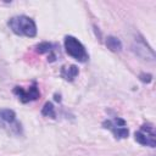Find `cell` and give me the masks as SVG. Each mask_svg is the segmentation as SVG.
I'll use <instances>...</instances> for the list:
<instances>
[{"mask_svg":"<svg viewBox=\"0 0 156 156\" xmlns=\"http://www.w3.org/2000/svg\"><path fill=\"white\" fill-rule=\"evenodd\" d=\"M9 27L17 35H24L33 38L37 35V24L35 22L24 15L15 16L9 21Z\"/></svg>","mask_w":156,"mask_h":156,"instance_id":"6da1fadb","label":"cell"},{"mask_svg":"<svg viewBox=\"0 0 156 156\" xmlns=\"http://www.w3.org/2000/svg\"><path fill=\"white\" fill-rule=\"evenodd\" d=\"M65 50L71 57H73L78 62H87L89 60V54L85 50V46L72 35L65 37Z\"/></svg>","mask_w":156,"mask_h":156,"instance_id":"7a4b0ae2","label":"cell"},{"mask_svg":"<svg viewBox=\"0 0 156 156\" xmlns=\"http://www.w3.org/2000/svg\"><path fill=\"white\" fill-rule=\"evenodd\" d=\"M134 138L140 145H146V146H150V147L156 146V138H155L154 127L150 126V124L141 126V130L136 132L134 134Z\"/></svg>","mask_w":156,"mask_h":156,"instance_id":"3957f363","label":"cell"},{"mask_svg":"<svg viewBox=\"0 0 156 156\" xmlns=\"http://www.w3.org/2000/svg\"><path fill=\"white\" fill-rule=\"evenodd\" d=\"M13 94H16L18 96V99L22 102H24V104L26 102H29V101H33V100H37L40 96L39 89L37 88V84L35 83H33V85L28 90H24L21 87H15L13 88Z\"/></svg>","mask_w":156,"mask_h":156,"instance_id":"277c9868","label":"cell"},{"mask_svg":"<svg viewBox=\"0 0 156 156\" xmlns=\"http://www.w3.org/2000/svg\"><path fill=\"white\" fill-rule=\"evenodd\" d=\"M133 51H134L139 57H141V58L145 60V61H150V62H154V61H155L154 50H152L144 40L138 41V43L133 46Z\"/></svg>","mask_w":156,"mask_h":156,"instance_id":"5b68a950","label":"cell"},{"mask_svg":"<svg viewBox=\"0 0 156 156\" xmlns=\"http://www.w3.org/2000/svg\"><path fill=\"white\" fill-rule=\"evenodd\" d=\"M102 127L106 128V129H110L113 133V135H115L116 139H126L128 136V134H129V130L126 127H117L110 119L104 121L102 122Z\"/></svg>","mask_w":156,"mask_h":156,"instance_id":"8992f818","label":"cell"},{"mask_svg":"<svg viewBox=\"0 0 156 156\" xmlns=\"http://www.w3.org/2000/svg\"><path fill=\"white\" fill-rule=\"evenodd\" d=\"M78 73H79V71L76 65H69V66H65L61 68V77L69 82H72L78 76Z\"/></svg>","mask_w":156,"mask_h":156,"instance_id":"52a82bcc","label":"cell"},{"mask_svg":"<svg viewBox=\"0 0 156 156\" xmlns=\"http://www.w3.org/2000/svg\"><path fill=\"white\" fill-rule=\"evenodd\" d=\"M0 121L5 123H16V113L13 110L10 108H2L0 110Z\"/></svg>","mask_w":156,"mask_h":156,"instance_id":"ba28073f","label":"cell"},{"mask_svg":"<svg viewBox=\"0 0 156 156\" xmlns=\"http://www.w3.org/2000/svg\"><path fill=\"white\" fill-rule=\"evenodd\" d=\"M106 46L111 51H113V52H117V51H121L122 50V43H121V40L118 38H116V37H112V35H110V37L106 38Z\"/></svg>","mask_w":156,"mask_h":156,"instance_id":"9c48e42d","label":"cell"},{"mask_svg":"<svg viewBox=\"0 0 156 156\" xmlns=\"http://www.w3.org/2000/svg\"><path fill=\"white\" fill-rule=\"evenodd\" d=\"M41 115L50 117V118H56V112H55V107L51 102H46L43 108H41Z\"/></svg>","mask_w":156,"mask_h":156,"instance_id":"30bf717a","label":"cell"},{"mask_svg":"<svg viewBox=\"0 0 156 156\" xmlns=\"http://www.w3.org/2000/svg\"><path fill=\"white\" fill-rule=\"evenodd\" d=\"M52 48H54V45L51 43L43 41V43H40V44H38L35 46V51L39 52V54H46V52L52 51Z\"/></svg>","mask_w":156,"mask_h":156,"instance_id":"8fae6325","label":"cell"},{"mask_svg":"<svg viewBox=\"0 0 156 156\" xmlns=\"http://www.w3.org/2000/svg\"><path fill=\"white\" fill-rule=\"evenodd\" d=\"M139 79L143 82V83H150L152 80V76L150 73H140L139 74Z\"/></svg>","mask_w":156,"mask_h":156,"instance_id":"7c38bea8","label":"cell"}]
</instances>
